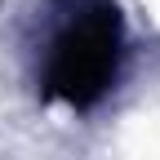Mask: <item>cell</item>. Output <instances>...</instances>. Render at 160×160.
Here are the masks:
<instances>
[{
    "label": "cell",
    "instance_id": "6da1fadb",
    "mask_svg": "<svg viewBox=\"0 0 160 160\" xmlns=\"http://www.w3.org/2000/svg\"><path fill=\"white\" fill-rule=\"evenodd\" d=\"M125 22L111 0H67L45 49V93L62 107L85 111L102 102L120 76Z\"/></svg>",
    "mask_w": 160,
    "mask_h": 160
}]
</instances>
